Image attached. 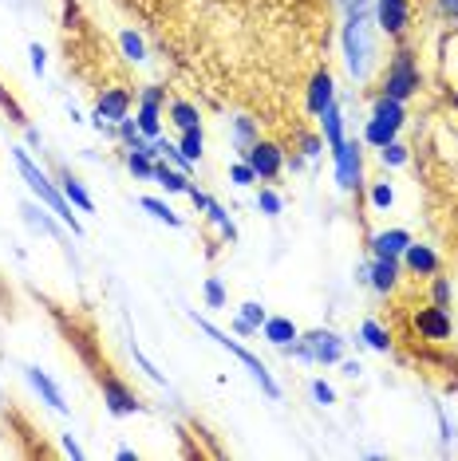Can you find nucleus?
Returning <instances> with one entry per match:
<instances>
[{"label":"nucleus","instance_id":"f257e3e1","mask_svg":"<svg viewBox=\"0 0 458 461\" xmlns=\"http://www.w3.org/2000/svg\"><path fill=\"white\" fill-rule=\"evenodd\" d=\"M13 162H16V170H20V178H24V182H28V189H32V194L40 197V205H48V209H52V213L59 217V225H67L75 237L84 233V225H79V217L72 213L75 205L67 202V197H64V189H59V186L52 182V178H48L44 170H40V166L32 162V158H28V150L13 146Z\"/></svg>","mask_w":458,"mask_h":461},{"label":"nucleus","instance_id":"f03ea898","mask_svg":"<svg viewBox=\"0 0 458 461\" xmlns=\"http://www.w3.org/2000/svg\"><path fill=\"white\" fill-rule=\"evenodd\" d=\"M340 44H344L348 75H352L356 83H364V79L372 75V64H375V48H372V32H367L364 4H348V24L340 32Z\"/></svg>","mask_w":458,"mask_h":461},{"label":"nucleus","instance_id":"7ed1b4c3","mask_svg":"<svg viewBox=\"0 0 458 461\" xmlns=\"http://www.w3.org/2000/svg\"><path fill=\"white\" fill-rule=\"evenodd\" d=\"M190 319L198 324V332H202V335H210L217 347H225V351H229V355H233V359H242V363H245V370H249V375L257 378V383H261V390H265L269 398H281V387H277V378L269 375V367H265L261 359L253 355V351H249V347H242V344H237V339H229L225 332H217V327L210 324V319H202L198 312H190Z\"/></svg>","mask_w":458,"mask_h":461},{"label":"nucleus","instance_id":"20e7f679","mask_svg":"<svg viewBox=\"0 0 458 461\" xmlns=\"http://www.w3.org/2000/svg\"><path fill=\"white\" fill-rule=\"evenodd\" d=\"M383 95H392V99H400V103H407V99H415L419 95V87H423V72H419V64H415V52L411 48H400L392 59H387V67H383Z\"/></svg>","mask_w":458,"mask_h":461},{"label":"nucleus","instance_id":"39448f33","mask_svg":"<svg viewBox=\"0 0 458 461\" xmlns=\"http://www.w3.org/2000/svg\"><path fill=\"white\" fill-rule=\"evenodd\" d=\"M336 186L344 194H356L364 186V150H360V138H344V146L336 150Z\"/></svg>","mask_w":458,"mask_h":461},{"label":"nucleus","instance_id":"423d86ee","mask_svg":"<svg viewBox=\"0 0 458 461\" xmlns=\"http://www.w3.org/2000/svg\"><path fill=\"white\" fill-rule=\"evenodd\" d=\"M99 390H103V403L115 418H127V414H138V410H143V398H138L119 375H111L107 367L99 370Z\"/></svg>","mask_w":458,"mask_h":461},{"label":"nucleus","instance_id":"0eeeda50","mask_svg":"<svg viewBox=\"0 0 458 461\" xmlns=\"http://www.w3.org/2000/svg\"><path fill=\"white\" fill-rule=\"evenodd\" d=\"M245 162L253 166L257 182H273V178H281V170H285V150L277 143H269V138H257V143L245 150Z\"/></svg>","mask_w":458,"mask_h":461},{"label":"nucleus","instance_id":"6e6552de","mask_svg":"<svg viewBox=\"0 0 458 461\" xmlns=\"http://www.w3.org/2000/svg\"><path fill=\"white\" fill-rule=\"evenodd\" d=\"M411 324H415V332H419V339H427V344H446V339L454 335V319H451V312H446V308H439V304L419 308Z\"/></svg>","mask_w":458,"mask_h":461},{"label":"nucleus","instance_id":"1a4fd4ad","mask_svg":"<svg viewBox=\"0 0 458 461\" xmlns=\"http://www.w3.org/2000/svg\"><path fill=\"white\" fill-rule=\"evenodd\" d=\"M375 24L383 36L403 39L411 28V0H375Z\"/></svg>","mask_w":458,"mask_h":461},{"label":"nucleus","instance_id":"9d476101","mask_svg":"<svg viewBox=\"0 0 458 461\" xmlns=\"http://www.w3.org/2000/svg\"><path fill=\"white\" fill-rule=\"evenodd\" d=\"M356 280H364V284H372L380 296H392L395 288H400V257H375L372 265H364Z\"/></svg>","mask_w":458,"mask_h":461},{"label":"nucleus","instance_id":"9b49d317","mask_svg":"<svg viewBox=\"0 0 458 461\" xmlns=\"http://www.w3.org/2000/svg\"><path fill=\"white\" fill-rule=\"evenodd\" d=\"M301 339L308 344L316 363H324V367L344 363V339L336 332H328V327H313V332H301Z\"/></svg>","mask_w":458,"mask_h":461},{"label":"nucleus","instance_id":"f8f14e48","mask_svg":"<svg viewBox=\"0 0 458 461\" xmlns=\"http://www.w3.org/2000/svg\"><path fill=\"white\" fill-rule=\"evenodd\" d=\"M127 115H131V91L111 87V91L99 95V103H95V126H119Z\"/></svg>","mask_w":458,"mask_h":461},{"label":"nucleus","instance_id":"ddd939ff","mask_svg":"<svg viewBox=\"0 0 458 461\" xmlns=\"http://www.w3.org/2000/svg\"><path fill=\"white\" fill-rule=\"evenodd\" d=\"M336 103V83H332V72L328 67H321L313 79H308V91H304V107H308V115H316L321 118L324 115V107H332Z\"/></svg>","mask_w":458,"mask_h":461},{"label":"nucleus","instance_id":"4468645a","mask_svg":"<svg viewBox=\"0 0 458 461\" xmlns=\"http://www.w3.org/2000/svg\"><path fill=\"white\" fill-rule=\"evenodd\" d=\"M403 265H407V273H411V276H427V280H431L443 268V260H439V253H435L431 245L411 240V245L403 248Z\"/></svg>","mask_w":458,"mask_h":461},{"label":"nucleus","instance_id":"2eb2a0df","mask_svg":"<svg viewBox=\"0 0 458 461\" xmlns=\"http://www.w3.org/2000/svg\"><path fill=\"white\" fill-rule=\"evenodd\" d=\"M261 332H265L269 344H273V347H281V351H285L288 344H296V339H301V327H296L288 316H269Z\"/></svg>","mask_w":458,"mask_h":461},{"label":"nucleus","instance_id":"dca6fc26","mask_svg":"<svg viewBox=\"0 0 458 461\" xmlns=\"http://www.w3.org/2000/svg\"><path fill=\"white\" fill-rule=\"evenodd\" d=\"M411 233L407 229H383V233H375L372 237V253L375 257H403V248L411 245Z\"/></svg>","mask_w":458,"mask_h":461},{"label":"nucleus","instance_id":"f3484780","mask_svg":"<svg viewBox=\"0 0 458 461\" xmlns=\"http://www.w3.org/2000/svg\"><path fill=\"white\" fill-rule=\"evenodd\" d=\"M24 375H28V383H32V390H36V395L44 398V403L52 406V410H59V414H64V410H67V403H64V395H59V387L52 383V378H48V375H44V370H40V367H24Z\"/></svg>","mask_w":458,"mask_h":461},{"label":"nucleus","instance_id":"a211bd4d","mask_svg":"<svg viewBox=\"0 0 458 461\" xmlns=\"http://www.w3.org/2000/svg\"><path fill=\"white\" fill-rule=\"evenodd\" d=\"M321 135H324V146L332 150H340L344 146V115H340V107H324V115H321Z\"/></svg>","mask_w":458,"mask_h":461},{"label":"nucleus","instance_id":"6ab92c4d","mask_svg":"<svg viewBox=\"0 0 458 461\" xmlns=\"http://www.w3.org/2000/svg\"><path fill=\"white\" fill-rule=\"evenodd\" d=\"M395 138H400V126H395V123H387V118H367V126H364V143L367 146H375V150H380V146H387V143H395Z\"/></svg>","mask_w":458,"mask_h":461},{"label":"nucleus","instance_id":"aec40b11","mask_svg":"<svg viewBox=\"0 0 458 461\" xmlns=\"http://www.w3.org/2000/svg\"><path fill=\"white\" fill-rule=\"evenodd\" d=\"M59 189H64V197L79 209V213H92V209H95V202H92V194L84 189V182H79V178H72L67 170L59 174Z\"/></svg>","mask_w":458,"mask_h":461},{"label":"nucleus","instance_id":"412c9836","mask_svg":"<svg viewBox=\"0 0 458 461\" xmlns=\"http://www.w3.org/2000/svg\"><path fill=\"white\" fill-rule=\"evenodd\" d=\"M154 182L166 189V194H186L190 189V174H182V170L166 166V162H154Z\"/></svg>","mask_w":458,"mask_h":461},{"label":"nucleus","instance_id":"4be33fe9","mask_svg":"<svg viewBox=\"0 0 458 461\" xmlns=\"http://www.w3.org/2000/svg\"><path fill=\"white\" fill-rule=\"evenodd\" d=\"M360 339L372 351H380V355H387L392 351V332L380 324V319H364V327H360Z\"/></svg>","mask_w":458,"mask_h":461},{"label":"nucleus","instance_id":"5701e85b","mask_svg":"<svg viewBox=\"0 0 458 461\" xmlns=\"http://www.w3.org/2000/svg\"><path fill=\"white\" fill-rule=\"evenodd\" d=\"M372 115L375 118H387V123H395V126H403L407 123V103H400V99H392V95H383L372 103Z\"/></svg>","mask_w":458,"mask_h":461},{"label":"nucleus","instance_id":"b1692460","mask_svg":"<svg viewBox=\"0 0 458 461\" xmlns=\"http://www.w3.org/2000/svg\"><path fill=\"white\" fill-rule=\"evenodd\" d=\"M135 123H138V130H143L146 138H163V107H154V103H138Z\"/></svg>","mask_w":458,"mask_h":461},{"label":"nucleus","instance_id":"393cba45","mask_svg":"<svg viewBox=\"0 0 458 461\" xmlns=\"http://www.w3.org/2000/svg\"><path fill=\"white\" fill-rule=\"evenodd\" d=\"M257 138H261V135H257V123H253V118H249V115H237V118H233V146H237V154L245 158V150L253 146Z\"/></svg>","mask_w":458,"mask_h":461},{"label":"nucleus","instance_id":"a878e982","mask_svg":"<svg viewBox=\"0 0 458 461\" xmlns=\"http://www.w3.org/2000/svg\"><path fill=\"white\" fill-rule=\"evenodd\" d=\"M171 123H174L178 130L202 126V111H198L194 103H186V99H174V103H171Z\"/></svg>","mask_w":458,"mask_h":461},{"label":"nucleus","instance_id":"bb28decb","mask_svg":"<svg viewBox=\"0 0 458 461\" xmlns=\"http://www.w3.org/2000/svg\"><path fill=\"white\" fill-rule=\"evenodd\" d=\"M138 205H143L151 217H158V222H166L171 229H182V217H178V213H174V209L166 205V202H158V197H143V202H138Z\"/></svg>","mask_w":458,"mask_h":461},{"label":"nucleus","instance_id":"cd10ccee","mask_svg":"<svg viewBox=\"0 0 458 461\" xmlns=\"http://www.w3.org/2000/svg\"><path fill=\"white\" fill-rule=\"evenodd\" d=\"M127 170H131L135 178H143V182H154V158L143 154V150H131V154H127Z\"/></svg>","mask_w":458,"mask_h":461},{"label":"nucleus","instance_id":"c85d7f7f","mask_svg":"<svg viewBox=\"0 0 458 461\" xmlns=\"http://www.w3.org/2000/svg\"><path fill=\"white\" fill-rule=\"evenodd\" d=\"M380 162H383V166H392V170H400V166L411 162V150H407V146L400 143V138H395V143L380 146Z\"/></svg>","mask_w":458,"mask_h":461},{"label":"nucleus","instance_id":"c756f323","mask_svg":"<svg viewBox=\"0 0 458 461\" xmlns=\"http://www.w3.org/2000/svg\"><path fill=\"white\" fill-rule=\"evenodd\" d=\"M202 146H206V138H202V126H190V130H182V143H178V150H182L190 162H198L202 158Z\"/></svg>","mask_w":458,"mask_h":461},{"label":"nucleus","instance_id":"7c9ffc66","mask_svg":"<svg viewBox=\"0 0 458 461\" xmlns=\"http://www.w3.org/2000/svg\"><path fill=\"white\" fill-rule=\"evenodd\" d=\"M206 217H210V225L222 229V237L229 240V245H233V240H237V225L229 222V213H225V209L217 205V202H210V209H206Z\"/></svg>","mask_w":458,"mask_h":461},{"label":"nucleus","instance_id":"2f4dec72","mask_svg":"<svg viewBox=\"0 0 458 461\" xmlns=\"http://www.w3.org/2000/svg\"><path fill=\"white\" fill-rule=\"evenodd\" d=\"M20 213H24L28 217V222H32L36 229H40V233H48V237H56V225H52V217H48V213H52V209H40V205H24V209H20Z\"/></svg>","mask_w":458,"mask_h":461},{"label":"nucleus","instance_id":"473e14b6","mask_svg":"<svg viewBox=\"0 0 458 461\" xmlns=\"http://www.w3.org/2000/svg\"><path fill=\"white\" fill-rule=\"evenodd\" d=\"M119 48H123V56L135 59V64H143V59H146V44L135 32H119Z\"/></svg>","mask_w":458,"mask_h":461},{"label":"nucleus","instance_id":"72a5a7b5","mask_svg":"<svg viewBox=\"0 0 458 461\" xmlns=\"http://www.w3.org/2000/svg\"><path fill=\"white\" fill-rule=\"evenodd\" d=\"M451 300H454V288H451V280L435 273V276H431V304H439V308H451Z\"/></svg>","mask_w":458,"mask_h":461},{"label":"nucleus","instance_id":"f704fd0d","mask_svg":"<svg viewBox=\"0 0 458 461\" xmlns=\"http://www.w3.org/2000/svg\"><path fill=\"white\" fill-rule=\"evenodd\" d=\"M0 111H4L8 118H13L16 126H28V115H24V107H20L16 99L8 95V87H4V83H0Z\"/></svg>","mask_w":458,"mask_h":461},{"label":"nucleus","instance_id":"c9c22d12","mask_svg":"<svg viewBox=\"0 0 458 461\" xmlns=\"http://www.w3.org/2000/svg\"><path fill=\"white\" fill-rule=\"evenodd\" d=\"M237 319H245V324L253 327V332H261L265 319H269V312H265L261 304H257V300H249V304H242V316H237Z\"/></svg>","mask_w":458,"mask_h":461},{"label":"nucleus","instance_id":"e433bc0d","mask_svg":"<svg viewBox=\"0 0 458 461\" xmlns=\"http://www.w3.org/2000/svg\"><path fill=\"white\" fill-rule=\"evenodd\" d=\"M257 209H261L265 217H277L285 209V202H281V194H273V189H261V194H257Z\"/></svg>","mask_w":458,"mask_h":461},{"label":"nucleus","instance_id":"4c0bfd02","mask_svg":"<svg viewBox=\"0 0 458 461\" xmlns=\"http://www.w3.org/2000/svg\"><path fill=\"white\" fill-rule=\"evenodd\" d=\"M301 154L313 162V158H321L324 154V135H313V130H304L301 135Z\"/></svg>","mask_w":458,"mask_h":461},{"label":"nucleus","instance_id":"58836bf2","mask_svg":"<svg viewBox=\"0 0 458 461\" xmlns=\"http://www.w3.org/2000/svg\"><path fill=\"white\" fill-rule=\"evenodd\" d=\"M229 182H233V186H242V189H245V186H253V182H257L253 166H249V162H245V158H242V162H237L233 170H229Z\"/></svg>","mask_w":458,"mask_h":461},{"label":"nucleus","instance_id":"ea45409f","mask_svg":"<svg viewBox=\"0 0 458 461\" xmlns=\"http://www.w3.org/2000/svg\"><path fill=\"white\" fill-rule=\"evenodd\" d=\"M206 304H210V308H225V284L217 276L206 280Z\"/></svg>","mask_w":458,"mask_h":461},{"label":"nucleus","instance_id":"a19ab883","mask_svg":"<svg viewBox=\"0 0 458 461\" xmlns=\"http://www.w3.org/2000/svg\"><path fill=\"white\" fill-rule=\"evenodd\" d=\"M392 202H395L392 182H375V186H372V205H375V209H387Z\"/></svg>","mask_w":458,"mask_h":461},{"label":"nucleus","instance_id":"79ce46f5","mask_svg":"<svg viewBox=\"0 0 458 461\" xmlns=\"http://www.w3.org/2000/svg\"><path fill=\"white\" fill-rule=\"evenodd\" d=\"M313 398H316L321 406H332V403H336V390L328 387L324 378H316V383H313Z\"/></svg>","mask_w":458,"mask_h":461},{"label":"nucleus","instance_id":"37998d69","mask_svg":"<svg viewBox=\"0 0 458 461\" xmlns=\"http://www.w3.org/2000/svg\"><path fill=\"white\" fill-rule=\"evenodd\" d=\"M435 13L443 20H451V24H458V0H435Z\"/></svg>","mask_w":458,"mask_h":461},{"label":"nucleus","instance_id":"c03bdc74","mask_svg":"<svg viewBox=\"0 0 458 461\" xmlns=\"http://www.w3.org/2000/svg\"><path fill=\"white\" fill-rule=\"evenodd\" d=\"M28 56H32V72L44 75V67H48V52H44V48L32 44V48H28Z\"/></svg>","mask_w":458,"mask_h":461},{"label":"nucleus","instance_id":"a18cd8bd","mask_svg":"<svg viewBox=\"0 0 458 461\" xmlns=\"http://www.w3.org/2000/svg\"><path fill=\"white\" fill-rule=\"evenodd\" d=\"M135 363H138V367H143V370H146V375H151V378H154V383H163V370H154V363H151V359H146V355H143V351H138V347H135Z\"/></svg>","mask_w":458,"mask_h":461},{"label":"nucleus","instance_id":"49530a36","mask_svg":"<svg viewBox=\"0 0 458 461\" xmlns=\"http://www.w3.org/2000/svg\"><path fill=\"white\" fill-rule=\"evenodd\" d=\"M143 103H154V107H163L166 103V91H163V87H143Z\"/></svg>","mask_w":458,"mask_h":461},{"label":"nucleus","instance_id":"de8ad7c7","mask_svg":"<svg viewBox=\"0 0 458 461\" xmlns=\"http://www.w3.org/2000/svg\"><path fill=\"white\" fill-rule=\"evenodd\" d=\"M186 197H190V202H194V209H202V213H206V209H210V197H206V194H202V189H198V186H190V189H186Z\"/></svg>","mask_w":458,"mask_h":461},{"label":"nucleus","instance_id":"09e8293b","mask_svg":"<svg viewBox=\"0 0 458 461\" xmlns=\"http://www.w3.org/2000/svg\"><path fill=\"white\" fill-rule=\"evenodd\" d=\"M64 24L67 28L79 24V4H75V0H64Z\"/></svg>","mask_w":458,"mask_h":461},{"label":"nucleus","instance_id":"8fccbe9b","mask_svg":"<svg viewBox=\"0 0 458 461\" xmlns=\"http://www.w3.org/2000/svg\"><path fill=\"white\" fill-rule=\"evenodd\" d=\"M64 454H67V457H84V449H79V446H75V438H72V434H67V438H64Z\"/></svg>","mask_w":458,"mask_h":461},{"label":"nucleus","instance_id":"3c124183","mask_svg":"<svg viewBox=\"0 0 458 461\" xmlns=\"http://www.w3.org/2000/svg\"><path fill=\"white\" fill-rule=\"evenodd\" d=\"M304 162H308V158H304V154H288V158H285V166H288V170H293V174H296V170H304Z\"/></svg>","mask_w":458,"mask_h":461},{"label":"nucleus","instance_id":"603ef678","mask_svg":"<svg viewBox=\"0 0 458 461\" xmlns=\"http://www.w3.org/2000/svg\"><path fill=\"white\" fill-rule=\"evenodd\" d=\"M439 426H443V442H451V438H454V426L446 422V414H443V410H439Z\"/></svg>","mask_w":458,"mask_h":461},{"label":"nucleus","instance_id":"864d4df0","mask_svg":"<svg viewBox=\"0 0 458 461\" xmlns=\"http://www.w3.org/2000/svg\"><path fill=\"white\" fill-rule=\"evenodd\" d=\"M360 370H364V367L356 363V359H348V363H344V375H348V378H356V375H360Z\"/></svg>","mask_w":458,"mask_h":461},{"label":"nucleus","instance_id":"5fc2aeb1","mask_svg":"<svg viewBox=\"0 0 458 461\" xmlns=\"http://www.w3.org/2000/svg\"><path fill=\"white\" fill-rule=\"evenodd\" d=\"M233 332H237V335H253V327H249L245 319H233Z\"/></svg>","mask_w":458,"mask_h":461},{"label":"nucleus","instance_id":"6e6d98bb","mask_svg":"<svg viewBox=\"0 0 458 461\" xmlns=\"http://www.w3.org/2000/svg\"><path fill=\"white\" fill-rule=\"evenodd\" d=\"M451 103H454V111H458V91H454V99H451Z\"/></svg>","mask_w":458,"mask_h":461},{"label":"nucleus","instance_id":"4d7b16f0","mask_svg":"<svg viewBox=\"0 0 458 461\" xmlns=\"http://www.w3.org/2000/svg\"><path fill=\"white\" fill-rule=\"evenodd\" d=\"M348 4H364V0H348Z\"/></svg>","mask_w":458,"mask_h":461}]
</instances>
